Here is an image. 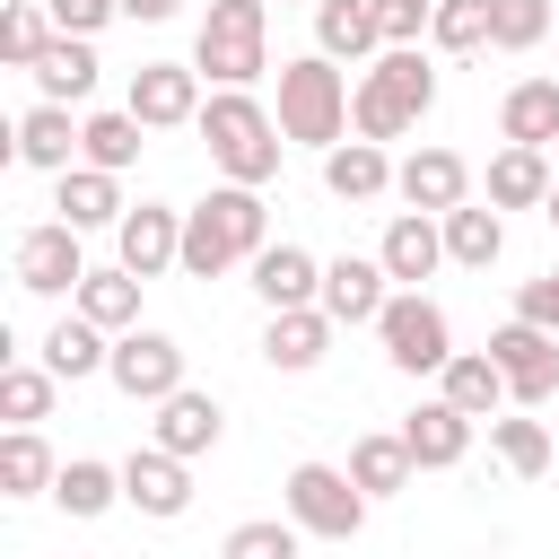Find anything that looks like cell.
Listing matches in <instances>:
<instances>
[{
  "mask_svg": "<svg viewBox=\"0 0 559 559\" xmlns=\"http://www.w3.org/2000/svg\"><path fill=\"white\" fill-rule=\"evenodd\" d=\"M271 245V201H262V183H210L192 210H183V271L192 280H218V271H236V262H253Z\"/></svg>",
  "mask_w": 559,
  "mask_h": 559,
  "instance_id": "obj_1",
  "label": "cell"
},
{
  "mask_svg": "<svg viewBox=\"0 0 559 559\" xmlns=\"http://www.w3.org/2000/svg\"><path fill=\"white\" fill-rule=\"evenodd\" d=\"M192 131H201V148H210V166H218L227 183H271L280 157H288V131H280V114H271L253 87H210Z\"/></svg>",
  "mask_w": 559,
  "mask_h": 559,
  "instance_id": "obj_2",
  "label": "cell"
},
{
  "mask_svg": "<svg viewBox=\"0 0 559 559\" xmlns=\"http://www.w3.org/2000/svg\"><path fill=\"white\" fill-rule=\"evenodd\" d=\"M428 105H437V70H428V52H419V44H384V52L367 61V79L349 87V131H367V140H402V131L428 122Z\"/></svg>",
  "mask_w": 559,
  "mask_h": 559,
  "instance_id": "obj_3",
  "label": "cell"
},
{
  "mask_svg": "<svg viewBox=\"0 0 559 559\" xmlns=\"http://www.w3.org/2000/svg\"><path fill=\"white\" fill-rule=\"evenodd\" d=\"M280 131H288V148H314V157L332 140H349V79L332 52L280 61Z\"/></svg>",
  "mask_w": 559,
  "mask_h": 559,
  "instance_id": "obj_4",
  "label": "cell"
},
{
  "mask_svg": "<svg viewBox=\"0 0 559 559\" xmlns=\"http://www.w3.org/2000/svg\"><path fill=\"white\" fill-rule=\"evenodd\" d=\"M192 70L210 87H253L271 70V0H210L192 35Z\"/></svg>",
  "mask_w": 559,
  "mask_h": 559,
  "instance_id": "obj_5",
  "label": "cell"
},
{
  "mask_svg": "<svg viewBox=\"0 0 559 559\" xmlns=\"http://www.w3.org/2000/svg\"><path fill=\"white\" fill-rule=\"evenodd\" d=\"M280 498H288V515L306 524V542H358V533H367V507H376L349 463H297V472L280 480Z\"/></svg>",
  "mask_w": 559,
  "mask_h": 559,
  "instance_id": "obj_6",
  "label": "cell"
},
{
  "mask_svg": "<svg viewBox=\"0 0 559 559\" xmlns=\"http://www.w3.org/2000/svg\"><path fill=\"white\" fill-rule=\"evenodd\" d=\"M376 341H384V358H393L402 376H437V367L454 358V323H445V306L419 297V288H393V297H384Z\"/></svg>",
  "mask_w": 559,
  "mask_h": 559,
  "instance_id": "obj_7",
  "label": "cell"
},
{
  "mask_svg": "<svg viewBox=\"0 0 559 559\" xmlns=\"http://www.w3.org/2000/svg\"><path fill=\"white\" fill-rule=\"evenodd\" d=\"M489 358L507 367V393H515L524 411L559 402V332H550V323H533V314H507V323L489 332Z\"/></svg>",
  "mask_w": 559,
  "mask_h": 559,
  "instance_id": "obj_8",
  "label": "cell"
},
{
  "mask_svg": "<svg viewBox=\"0 0 559 559\" xmlns=\"http://www.w3.org/2000/svg\"><path fill=\"white\" fill-rule=\"evenodd\" d=\"M105 376H114V393H122V402H148V411H157V402L183 384V341H175V332L131 323V332H114V367H105Z\"/></svg>",
  "mask_w": 559,
  "mask_h": 559,
  "instance_id": "obj_9",
  "label": "cell"
},
{
  "mask_svg": "<svg viewBox=\"0 0 559 559\" xmlns=\"http://www.w3.org/2000/svg\"><path fill=\"white\" fill-rule=\"evenodd\" d=\"M9 271H17V288H26V297H79V280H87L79 227H70V218L26 227V236H17V253H9Z\"/></svg>",
  "mask_w": 559,
  "mask_h": 559,
  "instance_id": "obj_10",
  "label": "cell"
},
{
  "mask_svg": "<svg viewBox=\"0 0 559 559\" xmlns=\"http://www.w3.org/2000/svg\"><path fill=\"white\" fill-rule=\"evenodd\" d=\"M122 507H140V515H157V524H175L183 507H192V463L175 454V445H131L122 454Z\"/></svg>",
  "mask_w": 559,
  "mask_h": 559,
  "instance_id": "obj_11",
  "label": "cell"
},
{
  "mask_svg": "<svg viewBox=\"0 0 559 559\" xmlns=\"http://www.w3.org/2000/svg\"><path fill=\"white\" fill-rule=\"evenodd\" d=\"M122 105H131L148 131H183V122H201V70H192V61H140Z\"/></svg>",
  "mask_w": 559,
  "mask_h": 559,
  "instance_id": "obj_12",
  "label": "cell"
},
{
  "mask_svg": "<svg viewBox=\"0 0 559 559\" xmlns=\"http://www.w3.org/2000/svg\"><path fill=\"white\" fill-rule=\"evenodd\" d=\"M384 297H393L384 253H332V262H323V314H332V323H349V332L367 323V332H376Z\"/></svg>",
  "mask_w": 559,
  "mask_h": 559,
  "instance_id": "obj_13",
  "label": "cell"
},
{
  "mask_svg": "<svg viewBox=\"0 0 559 559\" xmlns=\"http://www.w3.org/2000/svg\"><path fill=\"white\" fill-rule=\"evenodd\" d=\"M114 262H131L140 280H157V271H183V210H166V201H140V210H122V227H114Z\"/></svg>",
  "mask_w": 559,
  "mask_h": 559,
  "instance_id": "obj_14",
  "label": "cell"
},
{
  "mask_svg": "<svg viewBox=\"0 0 559 559\" xmlns=\"http://www.w3.org/2000/svg\"><path fill=\"white\" fill-rule=\"evenodd\" d=\"M376 253H384L393 288H419V280L445 271V218H437V210H393L384 236H376Z\"/></svg>",
  "mask_w": 559,
  "mask_h": 559,
  "instance_id": "obj_15",
  "label": "cell"
},
{
  "mask_svg": "<svg viewBox=\"0 0 559 559\" xmlns=\"http://www.w3.org/2000/svg\"><path fill=\"white\" fill-rule=\"evenodd\" d=\"M79 131H87V114H70L61 96H35V105L17 114V166H35V175L79 166Z\"/></svg>",
  "mask_w": 559,
  "mask_h": 559,
  "instance_id": "obj_16",
  "label": "cell"
},
{
  "mask_svg": "<svg viewBox=\"0 0 559 559\" xmlns=\"http://www.w3.org/2000/svg\"><path fill=\"white\" fill-rule=\"evenodd\" d=\"M393 192H402L411 210H437V218H445L454 201H472V166H463V148H437V140H428V148H411V157L393 166Z\"/></svg>",
  "mask_w": 559,
  "mask_h": 559,
  "instance_id": "obj_17",
  "label": "cell"
},
{
  "mask_svg": "<svg viewBox=\"0 0 559 559\" xmlns=\"http://www.w3.org/2000/svg\"><path fill=\"white\" fill-rule=\"evenodd\" d=\"M52 210H61L79 236H96V227H122L131 201H122V175H114V166H87V157H79V166L52 175Z\"/></svg>",
  "mask_w": 559,
  "mask_h": 559,
  "instance_id": "obj_18",
  "label": "cell"
},
{
  "mask_svg": "<svg viewBox=\"0 0 559 559\" xmlns=\"http://www.w3.org/2000/svg\"><path fill=\"white\" fill-rule=\"evenodd\" d=\"M245 271H253L262 314H280V306H323V262H314L306 245H288V236H280V245H262Z\"/></svg>",
  "mask_w": 559,
  "mask_h": 559,
  "instance_id": "obj_19",
  "label": "cell"
},
{
  "mask_svg": "<svg viewBox=\"0 0 559 559\" xmlns=\"http://www.w3.org/2000/svg\"><path fill=\"white\" fill-rule=\"evenodd\" d=\"M148 437H157V445H175L183 463H201V454H218V437H227V411H218V393H192V384H175V393L157 402Z\"/></svg>",
  "mask_w": 559,
  "mask_h": 559,
  "instance_id": "obj_20",
  "label": "cell"
},
{
  "mask_svg": "<svg viewBox=\"0 0 559 559\" xmlns=\"http://www.w3.org/2000/svg\"><path fill=\"white\" fill-rule=\"evenodd\" d=\"M332 314L323 306H280L271 323H262V367H280V376H306V367H323V349H332Z\"/></svg>",
  "mask_w": 559,
  "mask_h": 559,
  "instance_id": "obj_21",
  "label": "cell"
},
{
  "mask_svg": "<svg viewBox=\"0 0 559 559\" xmlns=\"http://www.w3.org/2000/svg\"><path fill=\"white\" fill-rule=\"evenodd\" d=\"M96 70H105V61H96V35H61V26H52V44L26 61L35 96H61V105H87V96H96Z\"/></svg>",
  "mask_w": 559,
  "mask_h": 559,
  "instance_id": "obj_22",
  "label": "cell"
},
{
  "mask_svg": "<svg viewBox=\"0 0 559 559\" xmlns=\"http://www.w3.org/2000/svg\"><path fill=\"white\" fill-rule=\"evenodd\" d=\"M472 428H480V419H472V411H454L445 393H428V402H419V411L402 419V437H411L419 472H454V463L472 454Z\"/></svg>",
  "mask_w": 559,
  "mask_h": 559,
  "instance_id": "obj_23",
  "label": "cell"
},
{
  "mask_svg": "<svg viewBox=\"0 0 559 559\" xmlns=\"http://www.w3.org/2000/svg\"><path fill=\"white\" fill-rule=\"evenodd\" d=\"M323 192L332 201H384L393 192V157H384V140H332L323 148Z\"/></svg>",
  "mask_w": 559,
  "mask_h": 559,
  "instance_id": "obj_24",
  "label": "cell"
},
{
  "mask_svg": "<svg viewBox=\"0 0 559 559\" xmlns=\"http://www.w3.org/2000/svg\"><path fill=\"white\" fill-rule=\"evenodd\" d=\"M44 367H52L61 384H87V376H105V367H114V332H105L96 314H79V306H70V314L44 332Z\"/></svg>",
  "mask_w": 559,
  "mask_h": 559,
  "instance_id": "obj_25",
  "label": "cell"
},
{
  "mask_svg": "<svg viewBox=\"0 0 559 559\" xmlns=\"http://www.w3.org/2000/svg\"><path fill=\"white\" fill-rule=\"evenodd\" d=\"M437 393L454 402V411H472V419H498L515 393H507V367L489 358V349H454L445 367H437Z\"/></svg>",
  "mask_w": 559,
  "mask_h": 559,
  "instance_id": "obj_26",
  "label": "cell"
},
{
  "mask_svg": "<svg viewBox=\"0 0 559 559\" xmlns=\"http://www.w3.org/2000/svg\"><path fill=\"white\" fill-rule=\"evenodd\" d=\"M550 148H533V140H507L498 157H489V201L498 210H542L550 201Z\"/></svg>",
  "mask_w": 559,
  "mask_h": 559,
  "instance_id": "obj_27",
  "label": "cell"
},
{
  "mask_svg": "<svg viewBox=\"0 0 559 559\" xmlns=\"http://www.w3.org/2000/svg\"><path fill=\"white\" fill-rule=\"evenodd\" d=\"M507 253V210L498 201H454L445 210V262L454 271H489Z\"/></svg>",
  "mask_w": 559,
  "mask_h": 559,
  "instance_id": "obj_28",
  "label": "cell"
},
{
  "mask_svg": "<svg viewBox=\"0 0 559 559\" xmlns=\"http://www.w3.org/2000/svg\"><path fill=\"white\" fill-rule=\"evenodd\" d=\"M349 472H358V489H367V498H402V489H411V472H419V454H411V437H402V428H367V437L349 445Z\"/></svg>",
  "mask_w": 559,
  "mask_h": 559,
  "instance_id": "obj_29",
  "label": "cell"
},
{
  "mask_svg": "<svg viewBox=\"0 0 559 559\" xmlns=\"http://www.w3.org/2000/svg\"><path fill=\"white\" fill-rule=\"evenodd\" d=\"M314 52H332V61H367V52H384L376 0H314Z\"/></svg>",
  "mask_w": 559,
  "mask_h": 559,
  "instance_id": "obj_30",
  "label": "cell"
},
{
  "mask_svg": "<svg viewBox=\"0 0 559 559\" xmlns=\"http://www.w3.org/2000/svg\"><path fill=\"white\" fill-rule=\"evenodd\" d=\"M114 498H122V463H96V454H70L61 480H52V507H61L70 524H96Z\"/></svg>",
  "mask_w": 559,
  "mask_h": 559,
  "instance_id": "obj_31",
  "label": "cell"
},
{
  "mask_svg": "<svg viewBox=\"0 0 559 559\" xmlns=\"http://www.w3.org/2000/svg\"><path fill=\"white\" fill-rule=\"evenodd\" d=\"M498 140L550 148V140H559V79H515V87L498 96Z\"/></svg>",
  "mask_w": 559,
  "mask_h": 559,
  "instance_id": "obj_32",
  "label": "cell"
},
{
  "mask_svg": "<svg viewBox=\"0 0 559 559\" xmlns=\"http://www.w3.org/2000/svg\"><path fill=\"white\" fill-rule=\"evenodd\" d=\"M480 428H489V454H498L515 480H542V472H550V428H542L524 402H515V411H498V419H480Z\"/></svg>",
  "mask_w": 559,
  "mask_h": 559,
  "instance_id": "obj_33",
  "label": "cell"
},
{
  "mask_svg": "<svg viewBox=\"0 0 559 559\" xmlns=\"http://www.w3.org/2000/svg\"><path fill=\"white\" fill-rule=\"evenodd\" d=\"M52 480H61V463H52L44 428H9L0 437V498H52Z\"/></svg>",
  "mask_w": 559,
  "mask_h": 559,
  "instance_id": "obj_34",
  "label": "cell"
},
{
  "mask_svg": "<svg viewBox=\"0 0 559 559\" xmlns=\"http://www.w3.org/2000/svg\"><path fill=\"white\" fill-rule=\"evenodd\" d=\"M140 288H148V280H140L131 262H114V271H87L70 306H79V314H96L105 332H131V323H140Z\"/></svg>",
  "mask_w": 559,
  "mask_h": 559,
  "instance_id": "obj_35",
  "label": "cell"
},
{
  "mask_svg": "<svg viewBox=\"0 0 559 559\" xmlns=\"http://www.w3.org/2000/svg\"><path fill=\"white\" fill-rule=\"evenodd\" d=\"M140 148H148V122H140L131 105H122V114H87V131H79V157H87V166H114V175H131Z\"/></svg>",
  "mask_w": 559,
  "mask_h": 559,
  "instance_id": "obj_36",
  "label": "cell"
},
{
  "mask_svg": "<svg viewBox=\"0 0 559 559\" xmlns=\"http://www.w3.org/2000/svg\"><path fill=\"white\" fill-rule=\"evenodd\" d=\"M52 393H61V376H52L44 358H35V367H26V358H17V367H0V419H9V428L52 419Z\"/></svg>",
  "mask_w": 559,
  "mask_h": 559,
  "instance_id": "obj_37",
  "label": "cell"
},
{
  "mask_svg": "<svg viewBox=\"0 0 559 559\" xmlns=\"http://www.w3.org/2000/svg\"><path fill=\"white\" fill-rule=\"evenodd\" d=\"M428 44L437 52H489V0H437L428 9Z\"/></svg>",
  "mask_w": 559,
  "mask_h": 559,
  "instance_id": "obj_38",
  "label": "cell"
},
{
  "mask_svg": "<svg viewBox=\"0 0 559 559\" xmlns=\"http://www.w3.org/2000/svg\"><path fill=\"white\" fill-rule=\"evenodd\" d=\"M297 542H306L297 515H253V524H236L218 550H227V559H297Z\"/></svg>",
  "mask_w": 559,
  "mask_h": 559,
  "instance_id": "obj_39",
  "label": "cell"
},
{
  "mask_svg": "<svg viewBox=\"0 0 559 559\" xmlns=\"http://www.w3.org/2000/svg\"><path fill=\"white\" fill-rule=\"evenodd\" d=\"M550 35V0H489V52H533Z\"/></svg>",
  "mask_w": 559,
  "mask_h": 559,
  "instance_id": "obj_40",
  "label": "cell"
},
{
  "mask_svg": "<svg viewBox=\"0 0 559 559\" xmlns=\"http://www.w3.org/2000/svg\"><path fill=\"white\" fill-rule=\"evenodd\" d=\"M44 44H52V9H44V0H9V26H0V52H9V70H26Z\"/></svg>",
  "mask_w": 559,
  "mask_h": 559,
  "instance_id": "obj_41",
  "label": "cell"
},
{
  "mask_svg": "<svg viewBox=\"0 0 559 559\" xmlns=\"http://www.w3.org/2000/svg\"><path fill=\"white\" fill-rule=\"evenodd\" d=\"M44 9H52L61 35H105V26L122 17V0H44Z\"/></svg>",
  "mask_w": 559,
  "mask_h": 559,
  "instance_id": "obj_42",
  "label": "cell"
},
{
  "mask_svg": "<svg viewBox=\"0 0 559 559\" xmlns=\"http://www.w3.org/2000/svg\"><path fill=\"white\" fill-rule=\"evenodd\" d=\"M428 9H437V0H376L384 44H419V35H428Z\"/></svg>",
  "mask_w": 559,
  "mask_h": 559,
  "instance_id": "obj_43",
  "label": "cell"
},
{
  "mask_svg": "<svg viewBox=\"0 0 559 559\" xmlns=\"http://www.w3.org/2000/svg\"><path fill=\"white\" fill-rule=\"evenodd\" d=\"M515 314H533V323H550V332H559V271L524 280V288H515Z\"/></svg>",
  "mask_w": 559,
  "mask_h": 559,
  "instance_id": "obj_44",
  "label": "cell"
},
{
  "mask_svg": "<svg viewBox=\"0 0 559 559\" xmlns=\"http://www.w3.org/2000/svg\"><path fill=\"white\" fill-rule=\"evenodd\" d=\"M175 9H183V0H122V17H131V26H166Z\"/></svg>",
  "mask_w": 559,
  "mask_h": 559,
  "instance_id": "obj_45",
  "label": "cell"
},
{
  "mask_svg": "<svg viewBox=\"0 0 559 559\" xmlns=\"http://www.w3.org/2000/svg\"><path fill=\"white\" fill-rule=\"evenodd\" d=\"M542 218H550V227H559V183H550V201H542Z\"/></svg>",
  "mask_w": 559,
  "mask_h": 559,
  "instance_id": "obj_46",
  "label": "cell"
},
{
  "mask_svg": "<svg viewBox=\"0 0 559 559\" xmlns=\"http://www.w3.org/2000/svg\"><path fill=\"white\" fill-rule=\"evenodd\" d=\"M271 9H297V0H271Z\"/></svg>",
  "mask_w": 559,
  "mask_h": 559,
  "instance_id": "obj_47",
  "label": "cell"
}]
</instances>
